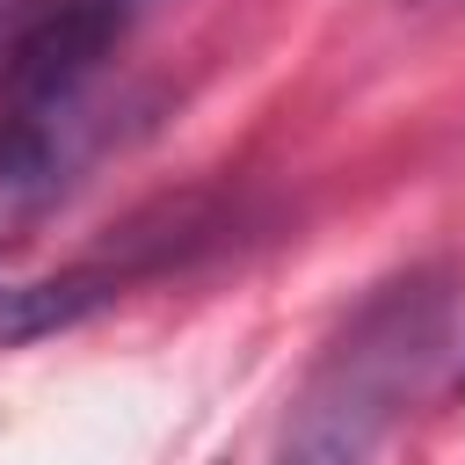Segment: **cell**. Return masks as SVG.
Listing matches in <instances>:
<instances>
[{
  "instance_id": "obj_1",
  "label": "cell",
  "mask_w": 465,
  "mask_h": 465,
  "mask_svg": "<svg viewBox=\"0 0 465 465\" xmlns=\"http://www.w3.org/2000/svg\"><path fill=\"white\" fill-rule=\"evenodd\" d=\"M450 327L443 276H400L356 305V320L327 341L305 392L291 400L269 465H371L414 385L429 378Z\"/></svg>"
},
{
  "instance_id": "obj_2",
  "label": "cell",
  "mask_w": 465,
  "mask_h": 465,
  "mask_svg": "<svg viewBox=\"0 0 465 465\" xmlns=\"http://www.w3.org/2000/svg\"><path fill=\"white\" fill-rule=\"evenodd\" d=\"M124 22H131V0H65L44 22H29L0 65V116L58 124L80 102V87L102 73V58L116 51Z\"/></svg>"
},
{
  "instance_id": "obj_3",
  "label": "cell",
  "mask_w": 465,
  "mask_h": 465,
  "mask_svg": "<svg viewBox=\"0 0 465 465\" xmlns=\"http://www.w3.org/2000/svg\"><path fill=\"white\" fill-rule=\"evenodd\" d=\"M116 291H124L116 269H51V276H29V283H0V349L65 334V327L94 320Z\"/></svg>"
}]
</instances>
